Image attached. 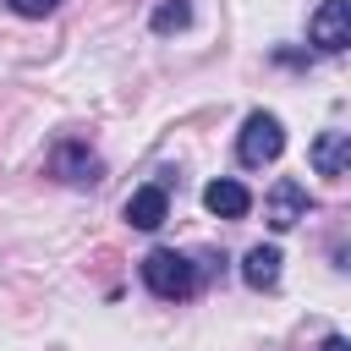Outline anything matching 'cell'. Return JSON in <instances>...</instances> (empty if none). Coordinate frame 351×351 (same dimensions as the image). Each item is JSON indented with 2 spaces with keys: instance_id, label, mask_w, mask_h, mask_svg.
Listing matches in <instances>:
<instances>
[{
  "instance_id": "cell-5",
  "label": "cell",
  "mask_w": 351,
  "mask_h": 351,
  "mask_svg": "<svg viewBox=\"0 0 351 351\" xmlns=\"http://www.w3.org/2000/svg\"><path fill=\"white\" fill-rule=\"evenodd\" d=\"M307 186L296 181V176H280L274 186H269V197H263V219H269V230H291V225H302L307 219Z\"/></svg>"
},
{
  "instance_id": "cell-8",
  "label": "cell",
  "mask_w": 351,
  "mask_h": 351,
  "mask_svg": "<svg viewBox=\"0 0 351 351\" xmlns=\"http://www.w3.org/2000/svg\"><path fill=\"white\" fill-rule=\"evenodd\" d=\"M203 208H208L214 219H247V208H252V192H247L241 181L219 176V181H208V186H203Z\"/></svg>"
},
{
  "instance_id": "cell-2",
  "label": "cell",
  "mask_w": 351,
  "mask_h": 351,
  "mask_svg": "<svg viewBox=\"0 0 351 351\" xmlns=\"http://www.w3.org/2000/svg\"><path fill=\"white\" fill-rule=\"evenodd\" d=\"M280 154H285V126H280V115L252 110V115L241 121V132H236V159H241L247 170H263V165H274Z\"/></svg>"
},
{
  "instance_id": "cell-9",
  "label": "cell",
  "mask_w": 351,
  "mask_h": 351,
  "mask_svg": "<svg viewBox=\"0 0 351 351\" xmlns=\"http://www.w3.org/2000/svg\"><path fill=\"white\" fill-rule=\"evenodd\" d=\"M280 263H285L280 247H263V241H258V247L241 258V280H247L252 291H274V285H280Z\"/></svg>"
},
{
  "instance_id": "cell-3",
  "label": "cell",
  "mask_w": 351,
  "mask_h": 351,
  "mask_svg": "<svg viewBox=\"0 0 351 351\" xmlns=\"http://www.w3.org/2000/svg\"><path fill=\"white\" fill-rule=\"evenodd\" d=\"M307 44L318 55H340L351 44V0H318V11L307 16Z\"/></svg>"
},
{
  "instance_id": "cell-11",
  "label": "cell",
  "mask_w": 351,
  "mask_h": 351,
  "mask_svg": "<svg viewBox=\"0 0 351 351\" xmlns=\"http://www.w3.org/2000/svg\"><path fill=\"white\" fill-rule=\"evenodd\" d=\"M55 5H60V0H5V11H11V16H27V22H44Z\"/></svg>"
},
{
  "instance_id": "cell-10",
  "label": "cell",
  "mask_w": 351,
  "mask_h": 351,
  "mask_svg": "<svg viewBox=\"0 0 351 351\" xmlns=\"http://www.w3.org/2000/svg\"><path fill=\"white\" fill-rule=\"evenodd\" d=\"M186 22H192V0H159V5H154V16H148V27H154L159 38L181 33Z\"/></svg>"
},
{
  "instance_id": "cell-12",
  "label": "cell",
  "mask_w": 351,
  "mask_h": 351,
  "mask_svg": "<svg viewBox=\"0 0 351 351\" xmlns=\"http://www.w3.org/2000/svg\"><path fill=\"white\" fill-rule=\"evenodd\" d=\"M324 351H351V346H346V335H324Z\"/></svg>"
},
{
  "instance_id": "cell-7",
  "label": "cell",
  "mask_w": 351,
  "mask_h": 351,
  "mask_svg": "<svg viewBox=\"0 0 351 351\" xmlns=\"http://www.w3.org/2000/svg\"><path fill=\"white\" fill-rule=\"evenodd\" d=\"M170 219V192H165V181H148V186H137L132 197H126V225L132 230H159Z\"/></svg>"
},
{
  "instance_id": "cell-4",
  "label": "cell",
  "mask_w": 351,
  "mask_h": 351,
  "mask_svg": "<svg viewBox=\"0 0 351 351\" xmlns=\"http://www.w3.org/2000/svg\"><path fill=\"white\" fill-rule=\"evenodd\" d=\"M49 176H60L66 186H99L104 181V159L88 148V143H55V154H49Z\"/></svg>"
},
{
  "instance_id": "cell-1",
  "label": "cell",
  "mask_w": 351,
  "mask_h": 351,
  "mask_svg": "<svg viewBox=\"0 0 351 351\" xmlns=\"http://www.w3.org/2000/svg\"><path fill=\"white\" fill-rule=\"evenodd\" d=\"M137 274H143V285H148L159 302H186V296H197V263H192V252L154 247V252L137 263Z\"/></svg>"
},
{
  "instance_id": "cell-6",
  "label": "cell",
  "mask_w": 351,
  "mask_h": 351,
  "mask_svg": "<svg viewBox=\"0 0 351 351\" xmlns=\"http://www.w3.org/2000/svg\"><path fill=\"white\" fill-rule=\"evenodd\" d=\"M307 165H313L318 176H329V181L351 176V132H318V137L307 143Z\"/></svg>"
}]
</instances>
